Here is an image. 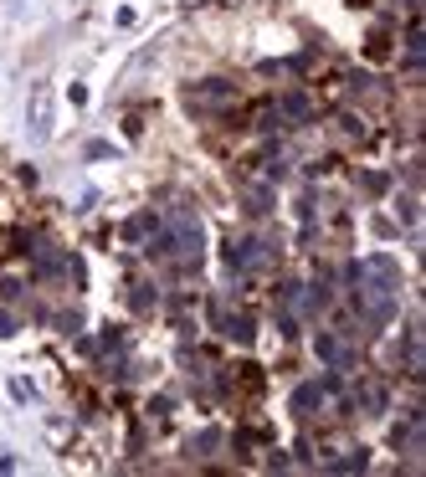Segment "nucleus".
Here are the masks:
<instances>
[{"instance_id":"nucleus-3","label":"nucleus","mask_w":426,"mask_h":477,"mask_svg":"<svg viewBox=\"0 0 426 477\" xmlns=\"http://www.w3.org/2000/svg\"><path fill=\"white\" fill-rule=\"evenodd\" d=\"M318 405H324V385H318V380H308V385L293 390V410H298V416H314Z\"/></svg>"},{"instance_id":"nucleus-6","label":"nucleus","mask_w":426,"mask_h":477,"mask_svg":"<svg viewBox=\"0 0 426 477\" xmlns=\"http://www.w3.org/2000/svg\"><path fill=\"white\" fill-rule=\"evenodd\" d=\"M282 113H288V118H314V103H308V92H298V87L282 92Z\"/></svg>"},{"instance_id":"nucleus-2","label":"nucleus","mask_w":426,"mask_h":477,"mask_svg":"<svg viewBox=\"0 0 426 477\" xmlns=\"http://www.w3.org/2000/svg\"><path fill=\"white\" fill-rule=\"evenodd\" d=\"M226 262H231V267H262L267 251H262V242H237L226 251Z\"/></svg>"},{"instance_id":"nucleus-8","label":"nucleus","mask_w":426,"mask_h":477,"mask_svg":"<svg viewBox=\"0 0 426 477\" xmlns=\"http://www.w3.org/2000/svg\"><path fill=\"white\" fill-rule=\"evenodd\" d=\"M128 308H134V313L154 308V287H149V283H134V287H128Z\"/></svg>"},{"instance_id":"nucleus-10","label":"nucleus","mask_w":426,"mask_h":477,"mask_svg":"<svg viewBox=\"0 0 426 477\" xmlns=\"http://www.w3.org/2000/svg\"><path fill=\"white\" fill-rule=\"evenodd\" d=\"M267 206H273V190H247V210L252 216H267Z\"/></svg>"},{"instance_id":"nucleus-7","label":"nucleus","mask_w":426,"mask_h":477,"mask_svg":"<svg viewBox=\"0 0 426 477\" xmlns=\"http://www.w3.org/2000/svg\"><path fill=\"white\" fill-rule=\"evenodd\" d=\"M216 446H221V431H201V436H190V442H185V452L201 457V452H216Z\"/></svg>"},{"instance_id":"nucleus-1","label":"nucleus","mask_w":426,"mask_h":477,"mask_svg":"<svg viewBox=\"0 0 426 477\" xmlns=\"http://www.w3.org/2000/svg\"><path fill=\"white\" fill-rule=\"evenodd\" d=\"M211 324L221 328L226 339H237V344H252V339H257V318H252V313H226V308H211Z\"/></svg>"},{"instance_id":"nucleus-9","label":"nucleus","mask_w":426,"mask_h":477,"mask_svg":"<svg viewBox=\"0 0 426 477\" xmlns=\"http://www.w3.org/2000/svg\"><path fill=\"white\" fill-rule=\"evenodd\" d=\"M31 134H46V92L36 87V98H31Z\"/></svg>"},{"instance_id":"nucleus-11","label":"nucleus","mask_w":426,"mask_h":477,"mask_svg":"<svg viewBox=\"0 0 426 477\" xmlns=\"http://www.w3.org/2000/svg\"><path fill=\"white\" fill-rule=\"evenodd\" d=\"M0 298H21V283H16V277H0Z\"/></svg>"},{"instance_id":"nucleus-12","label":"nucleus","mask_w":426,"mask_h":477,"mask_svg":"<svg viewBox=\"0 0 426 477\" xmlns=\"http://www.w3.org/2000/svg\"><path fill=\"white\" fill-rule=\"evenodd\" d=\"M0 334H6V339L16 334V318H10V313H0Z\"/></svg>"},{"instance_id":"nucleus-4","label":"nucleus","mask_w":426,"mask_h":477,"mask_svg":"<svg viewBox=\"0 0 426 477\" xmlns=\"http://www.w3.org/2000/svg\"><path fill=\"white\" fill-rule=\"evenodd\" d=\"M154 231H160V216H154V210H139V216L123 226V236H128V242H139V236H154Z\"/></svg>"},{"instance_id":"nucleus-5","label":"nucleus","mask_w":426,"mask_h":477,"mask_svg":"<svg viewBox=\"0 0 426 477\" xmlns=\"http://www.w3.org/2000/svg\"><path fill=\"white\" fill-rule=\"evenodd\" d=\"M196 87H201L196 98H211V103H231V98H237V87H231L226 77H211V83H196Z\"/></svg>"}]
</instances>
